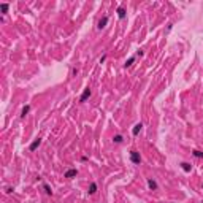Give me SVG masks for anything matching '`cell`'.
<instances>
[{"instance_id": "1", "label": "cell", "mask_w": 203, "mask_h": 203, "mask_svg": "<svg viewBox=\"0 0 203 203\" xmlns=\"http://www.w3.org/2000/svg\"><path fill=\"white\" fill-rule=\"evenodd\" d=\"M130 160L135 164V165H140L141 164V156H140V152L138 151H130Z\"/></svg>"}, {"instance_id": "2", "label": "cell", "mask_w": 203, "mask_h": 203, "mask_svg": "<svg viewBox=\"0 0 203 203\" xmlns=\"http://www.w3.org/2000/svg\"><path fill=\"white\" fill-rule=\"evenodd\" d=\"M91 89H89V87H86L84 89V91H83V94H81V97H79V102H81V103H84V102L89 98V97H91Z\"/></svg>"}, {"instance_id": "3", "label": "cell", "mask_w": 203, "mask_h": 203, "mask_svg": "<svg viewBox=\"0 0 203 203\" xmlns=\"http://www.w3.org/2000/svg\"><path fill=\"white\" fill-rule=\"evenodd\" d=\"M40 145H41V138H37V140H33V141L30 143V146H29V151H32V152H33V151H35V149H37Z\"/></svg>"}, {"instance_id": "4", "label": "cell", "mask_w": 203, "mask_h": 203, "mask_svg": "<svg viewBox=\"0 0 203 203\" xmlns=\"http://www.w3.org/2000/svg\"><path fill=\"white\" fill-rule=\"evenodd\" d=\"M106 24H108V16H103V17H102V19L98 21L97 27H98L100 30H102V29H105V27H106Z\"/></svg>"}, {"instance_id": "5", "label": "cell", "mask_w": 203, "mask_h": 203, "mask_svg": "<svg viewBox=\"0 0 203 203\" xmlns=\"http://www.w3.org/2000/svg\"><path fill=\"white\" fill-rule=\"evenodd\" d=\"M76 175H78V170H76V168H70V170H67V171H65V178H75Z\"/></svg>"}, {"instance_id": "6", "label": "cell", "mask_w": 203, "mask_h": 203, "mask_svg": "<svg viewBox=\"0 0 203 203\" xmlns=\"http://www.w3.org/2000/svg\"><path fill=\"white\" fill-rule=\"evenodd\" d=\"M141 127H143V124H141V122H138V124H136L135 127L132 129V135H135V136H136V135L140 133V130H141Z\"/></svg>"}, {"instance_id": "7", "label": "cell", "mask_w": 203, "mask_h": 203, "mask_svg": "<svg viewBox=\"0 0 203 203\" xmlns=\"http://www.w3.org/2000/svg\"><path fill=\"white\" fill-rule=\"evenodd\" d=\"M148 186L151 190H157V182L154 181V179H148Z\"/></svg>"}, {"instance_id": "8", "label": "cell", "mask_w": 203, "mask_h": 203, "mask_svg": "<svg viewBox=\"0 0 203 203\" xmlns=\"http://www.w3.org/2000/svg\"><path fill=\"white\" fill-rule=\"evenodd\" d=\"M181 168H182L184 171H186V173H189L190 170H192V165L187 164V162H182V164H181Z\"/></svg>"}, {"instance_id": "9", "label": "cell", "mask_w": 203, "mask_h": 203, "mask_svg": "<svg viewBox=\"0 0 203 203\" xmlns=\"http://www.w3.org/2000/svg\"><path fill=\"white\" fill-rule=\"evenodd\" d=\"M117 16H119V19H124V17H125V10L122 7L117 8Z\"/></svg>"}, {"instance_id": "10", "label": "cell", "mask_w": 203, "mask_h": 203, "mask_svg": "<svg viewBox=\"0 0 203 203\" xmlns=\"http://www.w3.org/2000/svg\"><path fill=\"white\" fill-rule=\"evenodd\" d=\"M95 192H97V184H95V182H91V186H89V194H95Z\"/></svg>"}, {"instance_id": "11", "label": "cell", "mask_w": 203, "mask_h": 203, "mask_svg": "<svg viewBox=\"0 0 203 203\" xmlns=\"http://www.w3.org/2000/svg\"><path fill=\"white\" fill-rule=\"evenodd\" d=\"M43 189H45V192H46L48 195H52V189L49 187V184H46V182H43Z\"/></svg>"}, {"instance_id": "12", "label": "cell", "mask_w": 203, "mask_h": 203, "mask_svg": "<svg viewBox=\"0 0 203 203\" xmlns=\"http://www.w3.org/2000/svg\"><path fill=\"white\" fill-rule=\"evenodd\" d=\"M8 8H10V5H8V3H0V10H2V13H3V14L8 11Z\"/></svg>"}, {"instance_id": "13", "label": "cell", "mask_w": 203, "mask_h": 203, "mask_svg": "<svg viewBox=\"0 0 203 203\" xmlns=\"http://www.w3.org/2000/svg\"><path fill=\"white\" fill-rule=\"evenodd\" d=\"M29 111H30V106H29V105H26V106H24V108H22V113H21V117H26V114H27Z\"/></svg>"}, {"instance_id": "14", "label": "cell", "mask_w": 203, "mask_h": 203, "mask_svg": "<svg viewBox=\"0 0 203 203\" xmlns=\"http://www.w3.org/2000/svg\"><path fill=\"white\" fill-rule=\"evenodd\" d=\"M122 135H114V136H113V141H114V143H122Z\"/></svg>"}, {"instance_id": "15", "label": "cell", "mask_w": 203, "mask_h": 203, "mask_svg": "<svg viewBox=\"0 0 203 203\" xmlns=\"http://www.w3.org/2000/svg\"><path fill=\"white\" fill-rule=\"evenodd\" d=\"M133 62H135V57H129V60H127V62H125V64H124V67H125V68H127V67H130V65H132Z\"/></svg>"}, {"instance_id": "16", "label": "cell", "mask_w": 203, "mask_h": 203, "mask_svg": "<svg viewBox=\"0 0 203 203\" xmlns=\"http://www.w3.org/2000/svg\"><path fill=\"white\" fill-rule=\"evenodd\" d=\"M194 156L198 157V159H201V157H203V152H201V151H194Z\"/></svg>"}, {"instance_id": "17", "label": "cell", "mask_w": 203, "mask_h": 203, "mask_svg": "<svg viewBox=\"0 0 203 203\" xmlns=\"http://www.w3.org/2000/svg\"><path fill=\"white\" fill-rule=\"evenodd\" d=\"M143 54H145V52H143V51H141V49H138V51H136V56H140V57H141V56H143Z\"/></svg>"}, {"instance_id": "18", "label": "cell", "mask_w": 203, "mask_h": 203, "mask_svg": "<svg viewBox=\"0 0 203 203\" xmlns=\"http://www.w3.org/2000/svg\"><path fill=\"white\" fill-rule=\"evenodd\" d=\"M5 192H7V194H11V192H13V187H7V190H5Z\"/></svg>"}, {"instance_id": "19", "label": "cell", "mask_w": 203, "mask_h": 203, "mask_svg": "<svg viewBox=\"0 0 203 203\" xmlns=\"http://www.w3.org/2000/svg\"><path fill=\"white\" fill-rule=\"evenodd\" d=\"M106 60V56H102V59H100V64H103Z\"/></svg>"}]
</instances>
